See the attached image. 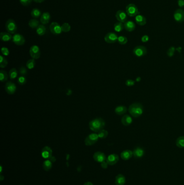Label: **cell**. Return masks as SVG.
I'll return each instance as SVG.
<instances>
[{
    "label": "cell",
    "instance_id": "30bf717a",
    "mask_svg": "<svg viewBox=\"0 0 184 185\" xmlns=\"http://www.w3.org/2000/svg\"><path fill=\"white\" fill-rule=\"evenodd\" d=\"M118 36L114 33H108L104 37L105 41L108 43H114L118 41Z\"/></svg>",
    "mask_w": 184,
    "mask_h": 185
},
{
    "label": "cell",
    "instance_id": "4fadbf2b",
    "mask_svg": "<svg viewBox=\"0 0 184 185\" xmlns=\"http://www.w3.org/2000/svg\"><path fill=\"white\" fill-rule=\"evenodd\" d=\"M5 89L6 92L9 95H13L16 90V86L12 82H8L5 86Z\"/></svg>",
    "mask_w": 184,
    "mask_h": 185
},
{
    "label": "cell",
    "instance_id": "60d3db41",
    "mask_svg": "<svg viewBox=\"0 0 184 185\" xmlns=\"http://www.w3.org/2000/svg\"><path fill=\"white\" fill-rule=\"evenodd\" d=\"M32 1L33 0H20L21 5H24V6L29 5L32 3Z\"/></svg>",
    "mask_w": 184,
    "mask_h": 185
},
{
    "label": "cell",
    "instance_id": "9c48e42d",
    "mask_svg": "<svg viewBox=\"0 0 184 185\" xmlns=\"http://www.w3.org/2000/svg\"><path fill=\"white\" fill-rule=\"evenodd\" d=\"M174 19L176 21L182 23L184 21V11L182 9H178L175 11L173 15Z\"/></svg>",
    "mask_w": 184,
    "mask_h": 185
},
{
    "label": "cell",
    "instance_id": "ac0fdd59",
    "mask_svg": "<svg viewBox=\"0 0 184 185\" xmlns=\"http://www.w3.org/2000/svg\"><path fill=\"white\" fill-rule=\"evenodd\" d=\"M133 156V152L126 149L123 151L121 154V157L123 160H129V159H131Z\"/></svg>",
    "mask_w": 184,
    "mask_h": 185
},
{
    "label": "cell",
    "instance_id": "6da1fadb",
    "mask_svg": "<svg viewBox=\"0 0 184 185\" xmlns=\"http://www.w3.org/2000/svg\"><path fill=\"white\" fill-rule=\"evenodd\" d=\"M105 126V121L100 118L93 119L89 122L90 129L95 133H98L103 130Z\"/></svg>",
    "mask_w": 184,
    "mask_h": 185
},
{
    "label": "cell",
    "instance_id": "2e32d148",
    "mask_svg": "<svg viewBox=\"0 0 184 185\" xmlns=\"http://www.w3.org/2000/svg\"><path fill=\"white\" fill-rule=\"evenodd\" d=\"M93 158L95 161L97 162H102L105 161L106 159L105 154L101 152H97L94 154Z\"/></svg>",
    "mask_w": 184,
    "mask_h": 185
},
{
    "label": "cell",
    "instance_id": "5bb4252c",
    "mask_svg": "<svg viewBox=\"0 0 184 185\" xmlns=\"http://www.w3.org/2000/svg\"><path fill=\"white\" fill-rule=\"evenodd\" d=\"M118 161V155L116 154H112L109 155L106 159V161L107 162L108 164L111 166L117 164Z\"/></svg>",
    "mask_w": 184,
    "mask_h": 185
},
{
    "label": "cell",
    "instance_id": "e0dca14e",
    "mask_svg": "<svg viewBox=\"0 0 184 185\" xmlns=\"http://www.w3.org/2000/svg\"><path fill=\"white\" fill-rule=\"evenodd\" d=\"M144 149L140 147H137L136 148H134V150L133 151V156L137 159H140L142 158L143 156L144 155Z\"/></svg>",
    "mask_w": 184,
    "mask_h": 185
},
{
    "label": "cell",
    "instance_id": "277c9868",
    "mask_svg": "<svg viewBox=\"0 0 184 185\" xmlns=\"http://www.w3.org/2000/svg\"><path fill=\"white\" fill-rule=\"evenodd\" d=\"M126 13L130 17L136 16L140 13L137 6L133 3H130L126 6Z\"/></svg>",
    "mask_w": 184,
    "mask_h": 185
},
{
    "label": "cell",
    "instance_id": "7bdbcfd3",
    "mask_svg": "<svg viewBox=\"0 0 184 185\" xmlns=\"http://www.w3.org/2000/svg\"><path fill=\"white\" fill-rule=\"evenodd\" d=\"M174 50H175V48L173 47H171V48H169L168 51H167V55L168 56L171 57L173 55L174 53Z\"/></svg>",
    "mask_w": 184,
    "mask_h": 185
},
{
    "label": "cell",
    "instance_id": "d590c367",
    "mask_svg": "<svg viewBox=\"0 0 184 185\" xmlns=\"http://www.w3.org/2000/svg\"><path fill=\"white\" fill-rule=\"evenodd\" d=\"M108 134H109V133L108 131L105 130H101L98 133V135L99 136V138L102 139L107 138Z\"/></svg>",
    "mask_w": 184,
    "mask_h": 185
},
{
    "label": "cell",
    "instance_id": "b9f144b4",
    "mask_svg": "<svg viewBox=\"0 0 184 185\" xmlns=\"http://www.w3.org/2000/svg\"><path fill=\"white\" fill-rule=\"evenodd\" d=\"M1 52L4 56H8L9 55V50L7 47H3L1 48Z\"/></svg>",
    "mask_w": 184,
    "mask_h": 185
},
{
    "label": "cell",
    "instance_id": "d4e9b609",
    "mask_svg": "<svg viewBox=\"0 0 184 185\" xmlns=\"http://www.w3.org/2000/svg\"><path fill=\"white\" fill-rule=\"evenodd\" d=\"M127 110V109L125 106L121 105V106H117L116 107L115 109V111L116 114L118 115H122L126 113Z\"/></svg>",
    "mask_w": 184,
    "mask_h": 185
},
{
    "label": "cell",
    "instance_id": "4316f807",
    "mask_svg": "<svg viewBox=\"0 0 184 185\" xmlns=\"http://www.w3.org/2000/svg\"><path fill=\"white\" fill-rule=\"evenodd\" d=\"M29 26L32 29H37V27L40 26V22L37 19H32L29 21Z\"/></svg>",
    "mask_w": 184,
    "mask_h": 185
},
{
    "label": "cell",
    "instance_id": "f35d334b",
    "mask_svg": "<svg viewBox=\"0 0 184 185\" xmlns=\"http://www.w3.org/2000/svg\"><path fill=\"white\" fill-rule=\"evenodd\" d=\"M17 82L19 85H24L26 83V79L24 76H20L17 79Z\"/></svg>",
    "mask_w": 184,
    "mask_h": 185
},
{
    "label": "cell",
    "instance_id": "8992f818",
    "mask_svg": "<svg viewBox=\"0 0 184 185\" xmlns=\"http://www.w3.org/2000/svg\"><path fill=\"white\" fill-rule=\"evenodd\" d=\"M30 55L32 58L37 60L40 58L41 56V51L40 48L37 45H32L29 50Z\"/></svg>",
    "mask_w": 184,
    "mask_h": 185
},
{
    "label": "cell",
    "instance_id": "7a4b0ae2",
    "mask_svg": "<svg viewBox=\"0 0 184 185\" xmlns=\"http://www.w3.org/2000/svg\"><path fill=\"white\" fill-rule=\"evenodd\" d=\"M129 111L132 116L134 118H138L143 114V106L141 103H132L129 106Z\"/></svg>",
    "mask_w": 184,
    "mask_h": 185
},
{
    "label": "cell",
    "instance_id": "f6af8a7d",
    "mask_svg": "<svg viewBox=\"0 0 184 185\" xmlns=\"http://www.w3.org/2000/svg\"><path fill=\"white\" fill-rule=\"evenodd\" d=\"M149 40V37L148 35H144L142 37V41L143 42H147V41Z\"/></svg>",
    "mask_w": 184,
    "mask_h": 185
},
{
    "label": "cell",
    "instance_id": "ee69618b",
    "mask_svg": "<svg viewBox=\"0 0 184 185\" xmlns=\"http://www.w3.org/2000/svg\"><path fill=\"white\" fill-rule=\"evenodd\" d=\"M134 83H135V82H134V81L131 79L127 80L126 82H125V84H126V86H130V87L133 86L134 85Z\"/></svg>",
    "mask_w": 184,
    "mask_h": 185
},
{
    "label": "cell",
    "instance_id": "4dcf8cb0",
    "mask_svg": "<svg viewBox=\"0 0 184 185\" xmlns=\"http://www.w3.org/2000/svg\"><path fill=\"white\" fill-rule=\"evenodd\" d=\"M9 75L7 73V71L3 70H1L0 71V81L1 82H5L8 79Z\"/></svg>",
    "mask_w": 184,
    "mask_h": 185
},
{
    "label": "cell",
    "instance_id": "7402d4cb",
    "mask_svg": "<svg viewBox=\"0 0 184 185\" xmlns=\"http://www.w3.org/2000/svg\"><path fill=\"white\" fill-rule=\"evenodd\" d=\"M132 119L131 117L129 115H124L121 118V124L125 126H127L132 123Z\"/></svg>",
    "mask_w": 184,
    "mask_h": 185
},
{
    "label": "cell",
    "instance_id": "52a82bcc",
    "mask_svg": "<svg viewBox=\"0 0 184 185\" xmlns=\"http://www.w3.org/2000/svg\"><path fill=\"white\" fill-rule=\"evenodd\" d=\"M133 53L137 57H142L147 54V49L144 46L138 45L134 48Z\"/></svg>",
    "mask_w": 184,
    "mask_h": 185
},
{
    "label": "cell",
    "instance_id": "ba28073f",
    "mask_svg": "<svg viewBox=\"0 0 184 185\" xmlns=\"http://www.w3.org/2000/svg\"><path fill=\"white\" fill-rule=\"evenodd\" d=\"M50 32L52 34L56 35L61 34L62 32L61 26L56 22H54L51 24L50 26Z\"/></svg>",
    "mask_w": 184,
    "mask_h": 185
},
{
    "label": "cell",
    "instance_id": "d6986e66",
    "mask_svg": "<svg viewBox=\"0 0 184 185\" xmlns=\"http://www.w3.org/2000/svg\"><path fill=\"white\" fill-rule=\"evenodd\" d=\"M50 18L51 16L49 13L44 12V13L42 14V15L40 17V21L43 25L47 24L50 21Z\"/></svg>",
    "mask_w": 184,
    "mask_h": 185
},
{
    "label": "cell",
    "instance_id": "e575fe53",
    "mask_svg": "<svg viewBox=\"0 0 184 185\" xmlns=\"http://www.w3.org/2000/svg\"><path fill=\"white\" fill-rule=\"evenodd\" d=\"M8 64V61L2 55L0 56V67L2 68H5Z\"/></svg>",
    "mask_w": 184,
    "mask_h": 185
},
{
    "label": "cell",
    "instance_id": "7dc6e473",
    "mask_svg": "<svg viewBox=\"0 0 184 185\" xmlns=\"http://www.w3.org/2000/svg\"><path fill=\"white\" fill-rule=\"evenodd\" d=\"M178 5L180 8L183 7L184 6V0H178Z\"/></svg>",
    "mask_w": 184,
    "mask_h": 185
},
{
    "label": "cell",
    "instance_id": "74e56055",
    "mask_svg": "<svg viewBox=\"0 0 184 185\" xmlns=\"http://www.w3.org/2000/svg\"><path fill=\"white\" fill-rule=\"evenodd\" d=\"M61 28H62V32H65V33L69 32L70 30V29H71V26H70V25L68 23H64V24H63L61 26Z\"/></svg>",
    "mask_w": 184,
    "mask_h": 185
},
{
    "label": "cell",
    "instance_id": "8fae6325",
    "mask_svg": "<svg viewBox=\"0 0 184 185\" xmlns=\"http://www.w3.org/2000/svg\"><path fill=\"white\" fill-rule=\"evenodd\" d=\"M12 41L15 45H23L26 42V40L23 36L20 34H15L13 36Z\"/></svg>",
    "mask_w": 184,
    "mask_h": 185
},
{
    "label": "cell",
    "instance_id": "8d00e7d4",
    "mask_svg": "<svg viewBox=\"0 0 184 185\" xmlns=\"http://www.w3.org/2000/svg\"><path fill=\"white\" fill-rule=\"evenodd\" d=\"M118 41V42L120 45H126L127 42V41H128V40H127V37H125V36H120L118 38V41Z\"/></svg>",
    "mask_w": 184,
    "mask_h": 185
},
{
    "label": "cell",
    "instance_id": "83f0119b",
    "mask_svg": "<svg viewBox=\"0 0 184 185\" xmlns=\"http://www.w3.org/2000/svg\"><path fill=\"white\" fill-rule=\"evenodd\" d=\"M47 31L46 27L43 24H41L37 27L36 29V33L39 36H43L45 34Z\"/></svg>",
    "mask_w": 184,
    "mask_h": 185
},
{
    "label": "cell",
    "instance_id": "7c38bea8",
    "mask_svg": "<svg viewBox=\"0 0 184 185\" xmlns=\"http://www.w3.org/2000/svg\"><path fill=\"white\" fill-rule=\"evenodd\" d=\"M116 17L119 22L121 23H125L127 20V14L123 11H118L116 14Z\"/></svg>",
    "mask_w": 184,
    "mask_h": 185
},
{
    "label": "cell",
    "instance_id": "3957f363",
    "mask_svg": "<svg viewBox=\"0 0 184 185\" xmlns=\"http://www.w3.org/2000/svg\"><path fill=\"white\" fill-rule=\"evenodd\" d=\"M5 29L11 34H15L17 30V26L16 22L12 19H9L5 23Z\"/></svg>",
    "mask_w": 184,
    "mask_h": 185
},
{
    "label": "cell",
    "instance_id": "681fc988",
    "mask_svg": "<svg viewBox=\"0 0 184 185\" xmlns=\"http://www.w3.org/2000/svg\"><path fill=\"white\" fill-rule=\"evenodd\" d=\"M83 185H93V184L91 182H87V183H85Z\"/></svg>",
    "mask_w": 184,
    "mask_h": 185
},
{
    "label": "cell",
    "instance_id": "5b68a950",
    "mask_svg": "<svg viewBox=\"0 0 184 185\" xmlns=\"http://www.w3.org/2000/svg\"><path fill=\"white\" fill-rule=\"evenodd\" d=\"M99 139L98 134L96 133H91L85 138L84 143L85 145L87 146L94 145L95 143H97Z\"/></svg>",
    "mask_w": 184,
    "mask_h": 185
},
{
    "label": "cell",
    "instance_id": "f546056e",
    "mask_svg": "<svg viewBox=\"0 0 184 185\" xmlns=\"http://www.w3.org/2000/svg\"><path fill=\"white\" fill-rule=\"evenodd\" d=\"M31 15L34 19H38L41 16V11L37 8H34L32 10Z\"/></svg>",
    "mask_w": 184,
    "mask_h": 185
},
{
    "label": "cell",
    "instance_id": "c3c4849f",
    "mask_svg": "<svg viewBox=\"0 0 184 185\" xmlns=\"http://www.w3.org/2000/svg\"><path fill=\"white\" fill-rule=\"evenodd\" d=\"M33 1L36 3H42L45 0H33Z\"/></svg>",
    "mask_w": 184,
    "mask_h": 185
},
{
    "label": "cell",
    "instance_id": "ab89813d",
    "mask_svg": "<svg viewBox=\"0 0 184 185\" xmlns=\"http://www.w3.org/2000/svg\"><path fill=\"white\" fill-rule=\"evenodd\" d=\"M19 73L21 75V76H25L28 73V71L26 67H21V68L19 69Z\"/></svg>",
    "mask_w": 184,
    "mask_h": 185
},
{
    "label": "cell",
    "instance_id": "836d02e7",
    "mask_svg": "<svg viewBox=\"0 0 184 185\" xmlns=\"http://www.w3.org/2000/svg\"><path fill=\"white\" fill-rule=\"evenodd\" d=\"M35 64H36V63H35L34 59H33V58L30 59L26 62V68L29 69H32L33 68H34Z\"/></svg>",
    "mask_w": 184,
    "mask_h": 185
},
{
    "label": "cell",
    "instance_id": "f1b7e54d",
    "mask_svg": "<svg viewBox=\"0 0 184 185\" xmlns=\"http://www.w3.org/2000/svg\"><path fill=\"white\" fill-rule=\"evenodd\" d=\"M18 76V71L16 70V68H12L10 70V71L9 72V77L10 78V79L13 80L15 79Z\"/></svg>",
    "mask_w": 184,
    "mask_h": 185
},
{
    "label": "cell",
    "instance_id": "603a6c76",
    "mask_svg": "<svg viewBox=\"0 0 184 185\" xmlns=\"http://www.w3.org/2000/svg\"><path fill=\"white\" fill-rule=\"evenodd\" d=\"M13 36L10 33L6 32H2L0 34V39L3 42H8L12 40Z\"/></svg>",
    "mask_w": 184,
    "mask_h": 185
},
{
    "label": "cell",
    "instance_id": "cb8c5ba5",
    "mask_svg": "<svg viewBox=\"0 0 184 185\" xmlns=\"http://www.w3.org/2000/svg\"><path fill=\"white\" fill-rule=\"evenodd\" d=\"M126 182L125 177L123 174H118L116 176L115 179L116 185H124Z\"/></svg>",
    "mask_w": 184,
    "mask_h": 185
},
{
    "label": "cell",
    "instance_id": "d6a6232c",
    "mask_svg": "<svg viewBox=\"0 0 184 185\" xmlns=\"http://www.w3.org/2000/svg\"><path fill=\"white\" fill-rule=\"evenodd\" d=\"M176 145L179 148H184V136L178 138L176 140Z\"/></svg>",
    "mask_w": 184,
    "mask_h": 185
},
{
    "label": "cell",
    "instance_id": "44dd1931",
    "mask_svg": "<svg viewBox=\"0 0 184 185\" xmlns=\"http://www.w3.org/2000/svg\"><path fill=\"white\" fill-rule=\"evenodd\" d=\"M135 20L136 22L138 25L143 26H145L146 24V19L144 16H143L142 15H140L138 14L135 17Z\"/></svg>",
    "mask_w": 184,
    "mask_h": 185
},
{
    "label": "cell",
    "instance_id": "bcb514c9",
    "mask_svg": "<svg viewBox=\"0 0 184 185\" xmlns=\"http://www.w3.org/2000/svg\"><path fill=\"white\" fill-rule=\"evenodd\" d=\"M108 165L109 164H108V162L105 161L101 162V167L103 169H106L108 168Z\"/></svg>",
    "mask_w": 184,
    "mask_h": 185
},
{
    "label": "cell",
    "instance_id": "1f68e13d",
    "mask_svg": "<svg viewBox=\"0 0 184 185\" xmlns=\"http://www.w3.org/2000/svg\"><path fill=\"white\" fill-rule=\"evenodd\" d=\"M124 28V25L123 23H121V22H116L114 24V29L117 32H121L123 30Z\"/></svg>",
    "mask_w": 184,
    "mask_h": 185
},
{
    "label": "cell",
    "instance_id": "9a60e30c",
    "mask_svg": "<svg viewBox=\"0 0 184 185\" xmlns=\"http://www.w3.org/2000/svg\"><path fill=\"white\" fill-rule=\"evenodd\" d=\"M53 151L51 148L49 146H45L44 147L42 148L41 154L43 158L48 159L50 158L51 156H52Z\"/></svg>",
    "mask_w": 184,
    "mask_h": 185
},
{
    "label": "cell",
    "instance_id": "ffe728a7",
    "mask_svg": "<svg viewBox=\"0 0 184 185\" xmlns=\"http://www.w3.org/2000/svg\"><path fill=\"white\" fill-rule=\"evenodd\" d=\"M124 28L129 32H133L136 28V24L132 21H127L124 24Z\"/></svg>",
    "mask_w": 184,
    "mask_h": 185
},
{
    "label": "cell",
    "instance_id": "484cf974",
    "mask_svg": "<svg viewBox=\"0 0 184 185\" xmlns=\"http://www.w3.org/2000/svg\"><path fill=\"white\" fill-rule=\"evenodd\" d=\"M53 167V162L50 160L49 159H47L45 160L43 163V168L45 171H49Z\"/></svg>",
    "mask_w": 184,
    "mask_h": 185
}]
</instances>
